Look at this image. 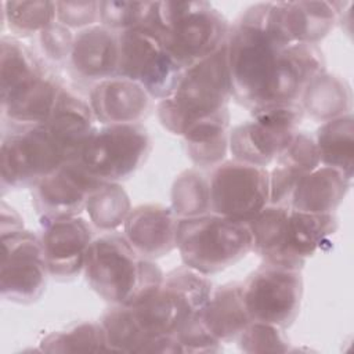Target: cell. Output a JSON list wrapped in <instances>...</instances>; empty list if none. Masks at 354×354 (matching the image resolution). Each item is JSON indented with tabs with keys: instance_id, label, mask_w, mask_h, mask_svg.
I'll list each match as a JSON object with an SVG mask.
<instances>
[{
	"instance_id": "1f68e13d",
	"label": "cell",
	"mask_w": 354,
	"mask_h": 354,
	"mask_svg": "<svg viewBox=\"0 0 354 354\" xmlns=\"http://www.w3.org/2000/svg\"><path fill=\"white\" fill-rule=\"evenodd\" d=\"M3 22L17 36L40 33L57 19V1L12 0L1 3Z\"/></svg>"
},
{
	"instance_id": "4fadbf2b",
	"label": "cell",
	"mask_w": 354,
	"mask_h": 354,
	"mask_svg": "<svg viewBox=\"0 0 354 354\" xmlns=\"http://www.w3.org/2000/svg\"><path fill=\"white\" fill-rule=\"evenodd\" d=\"M348 3L342 1H278L268 3L266 28L281 46L318 44L339 22Z\"/></svg>"
},
{
	"instance_id": "e0dca14e",
	"label": "cell",
	"mask_w": 354,
	"mask_h": 354,
	"mask_svg": "<svg viewBox=\"0 0 354 354\" xmlns=\"http://www.w3.org/2000/svg\"><path fill=\"white\" fill-rule=\"evenodd\" d=\"M178 220L171 207L140 205L131 207L123 224V235L141 256L153 260L176 249Z\"/></svg>"
},
{
	"instance_id": "30bf717a",
	"label": "cell",
	"mask_w": 354,
	"mask_h": 354,
	"mask_svg": "<svg viewBox=\"0 0 354 354\" xmlns=\"http://www.w3.org/2000/svg\"><path fill=\"white\" fill-rule=\"evenodd\" d=\"M119 59L116 76L133 80L156 100L171 94L183 69L173 59L163 41L145 28L118 33Z\"/></svg>"
},
{
	"instance_id": "9c48e42d",
	"label": "cell",
	"mask_w": 354,
	"mask_h": 354,
	"mask_svg": "<svg viewBox=\"0 0 354 354\" xmlns=\"http://www.w3.org/2000/svg\"><path fill=\"white\" fill-rule=\"evenodd\" d=\"M243 283V299L252 321L288 328L296 319L303 296L301 270L264 261Z\"/></svg>"
},
{
	"instance_id": "b9f144b4",
	"label": "cell",
	"mask_w": 354,
	"mask_h": 354,
	"mask_svg": "<svg viewBox=\"0 0 354 354\" xmlns=\"http://www.w3.org/2000/svg\"><path fill=\"white\" fill-rule=\"evenodd\" d=\"M75 35L72 30L59 22H54L39 33V43L43 54L54 61H69Z\"/></svg>"
},
{
	"instance_id": "d590c367",
	"label": "cell",
	"mask_w": 354,
	"mask_h": 354,
	"mask_svg": "<svg viewBox=\"0 0 354 354\" xmlns=\"http://www.w3.org/2000/svg\"><path fill=\"white\" fill-rule=\"evenodd\" d=\"M153 1H98L100 22L113 32L148 28Z\"/></svg>"
},
{
	"instance_id": "3957f363",
	"label": "cell",
	"mask_w": 354,
	"mask_h": 354,
	"mask_svg": "<svg viewBox=\"0 0 354 354\" xmlns=\"http://www.w3.org/2000/svg\"><path fill=\"white\" fill-rule=\"evenodd\" d=\"M232 97L227 40L213 54L184 69L170 95L158 104V118L176 136L194 123L228 109Z\"/></svg>"
},
{
	"instance_id": "7c38bea8",
	"label": "cell",
	"mask_w": 354,
	"mask_h": 354,
	"mask_svg": "<svg viewBox=\"0 0 354 354\" xmlns=\"http://www.w3.org/2000/svg\"><path fill=\"white\" fill-rule=\"evenodd\" d=\"M210 180L212 212L248 223L270 203V171L235 159L217 165Z\"/></svg>"
},
{
	"instance_id": "cb8c5ba5",
	"label": "cell",
	"mask_w": 354,
	"mask_h": 354,
	"mask_svg": "<svg viewBox=\"0 0 354 354\" xmlns=\"http://www.w3.org/2000/svg\"><path fill=\"white\" fill-rule=\"evenodd\" d=\"M351 180L335 167L319 165L299 180L290 207L307 213H333L348 192Z\"/></svg>"
},
{
	"instance_id": "8fae6325",
	"label": "cell",
	"mask_w": 354,
	"mask_h": 354,
	"mask_svg": "<svg viewBox=\"0 0 354 354\" xmlns=\"http://www.w3.org/2000/svg\"><path fill=\"white\" fill-rule=\"evenodd\" d=\"M48 275L40 235L24 228L1 234L0 293L4 300L18 304L36 301Z\"/></svg>"
},
{
	"instance_id": "52a82bcc",
	"label": "cell",
	"mask_w": 354,
	"mask_h": 354,
	"mask_svg": "<svg viewBox=\"0 0 354 354\" xmlns=\"http://www.w3.org/2000/svg\"><path fill=\"white\" fill-rule=\"evenodd\" d=\"M66 160L44 124H8L0 145L1 188H33Z\"/></svg>"
},
{
	"instance_id": "e575fe53",
	"label": "cell",
	"mask_w": 354,
	"mask_h": 354,
	"mask_svg": "<svg viewBox=\"0 0 354 354\" xmlns=\"http://www.w3.org/2000/svg\"><path fill=\"white\" fill-rule=\"evenodd\" d=\"M100 322L104 326L109 351L142 353V348L148 343L130 306L113 304L102 315Z\"/></svg>"
},
{
	"instance_id": "8992f818",
	"label": "cell",
	"mask_w": 354,
	"mask_h": 354,
	"mask_svg": "<svg viewBox=\"0 0 354 354\" xmlns=\"http://www.w3.org/2000/svg\"><path fill=\"white\" fill-rule=\"evenodd\" d=\"M210 293L212 282L206 275L184 266L167 272L152 295L130 307L149 342L156 336L174 335L199 315Z\"/></svg>"
},
{
	"instance_id": "5bb4252c",
	"label": "cell",
	"mask_w": 354,
	"mask_h": 354,
	"mask_svg": "<svg viewBox=\"0 0 354 354\" xmlns=\"http://www.w3.org/2000/svg\"><path fill=\"white\" fill-rule=\"evenodd\" d=\"M100 183L102 181L95 178L79 159L64 162L33 187V205L40 220L79 216Z\"/></svg>"
},
{
	"instance_id": "6da1fadb",
	"label": "cell",
	"mask_w": 354,
	"mask_h": 354,
	"mask_svg": "<svg viewBox=\"0 0 354 354\" xmlns=\"http://www.w3.org/2000/svg\"><path fill=\"white\" fill-rule=\"evenodd\" d=\"M268 3H257L230 26L227 65L232 97L249 109L266 102L282 48L267 32Z\"/></svg>"
},
{
	"instance_id": "60d3db41",
	"label": "cell",
	"mask_w": 354,
	"mask_h": 354,
	"mask_svg": "<svg viewBox=\"0 0 354 354\" xmlns=\"http://www.w3.org/2000/svg\"><path fill=\"white\" fill-rule=\"evenodd\" d=\"M174 336L181 344L183 353H216L221 350V342L209 333L199 315L181 326Z\"/></svg>"
},
{
	"instance_id": "9a60e30c",
	"label": "cell",
	"mask_w": 354,
	"mask_h": 354,
	"mask_svg": "<svg viewBox=\"0 0 354 354\" xmlns=\"http://www.w3.org/2000/svg\"><path fill=\"white\" fill-rule=\"evenodd\" d=\"M40 241L51 277L71 279L84 268L93 242L90 224L79 216L40 220Z\"/></svg>"
},
{
	"instance_id": "ab89813d",
	"label": "cell",
	"mask_w": 354,
	"mask_h": 354,
	"mask_svg": "<svg viewBox=\"0 0 354 354\" xmlns=\"http://www.w3.org/2000/svg\"><path fill=\"white\" fill-rule=\"evenodd\" d=\"M57 21L69 29H84L100 21L98 1H57Z\"/></svg>"
},
{
	"instance_id": "836d02e7",
	"label": "cell",
	"mask_w": 354,
	"mask_h": 354,
	"mask_svg": "<svg viewBox=\"0 0 354 354\" xmlns=\"http://www.w3.org/2000/svg\"><path fill=\"white\" fill-rule=\"evenodd\" d=\"M44 353H98L109 351L105 330L101 322H82L48 333L40 343Z\"/></svg>"
},
{
	"instance_id": "ac0fdd59",
	"label": "cell",
	"mask_w": 354,
	"mask_h": 354,
	"mask_svg": "<svg viewBox=\"0 0 354 354\" xmlns=\"http://www.w3.org/2000/svg\"><path fill=\"white\" fill-rule=\"evenodd\" d=\"M324 72L325 58L318 44L295 43L282 48L272 86L263 104L299 101L306 87Z\"/></svg>"
},
{
	"instance_id": "4dcf8cb0",
	"label": "cell",
	"mask_w": 354,
	"mask_h": 354,
	"mask_svg": "<svg viewBox=\"0 0 354 354\" xmlns=\"http://www.w3.org/2000/svg\"><path fill=\"white\" fill-rule=\"evenodd\" d=\"M130 210V198L119 183H100L86 203L91 223L104 232H112L122 227Z\"/></svg>"
},
{
	"instance_id": "f1b7e54d",
	"label": "cell",
	"mask_w": 354,
	"mask_h": 354,
	"mask_svg": "<svg viewBox=\"0 0 354 354\" xmlns=\"http://www.w3.org/2000/svg\"><path fill=\"white\" fill-rule=\"evenodd\" d=\"M299 102L304 113L326 122L351 112V90L343 77L324 72L306 87Z\"/></svg>"
},
{
	"instance_id": "d4e9b609",
	"label": "cell",
	"mask_w": 354,
	"mask_h": 354,
	"mask_svg": "<svg viewBox=\"0 0 354 354\" xmlns=\"http://www.w3.org/2000/svg\"><path fill=\"white\" fill-rule=\"evenodd\" d=\"M336 228L335 213H307L290 207L286 235L288 259L303 267L304 259L313 256Z\"/></svg>"
},
{
	"instance_id": "74e56055",
	"label": "cell",
	"mask_w": 354,
	"mask_h": 354,
	"mask_svg": "<svg viewBox=\"0 0 354 354\" xmlns=\"http://www.w3.org/2000/svg\"><path fill=\"white\" fill-rule=\"evenodd\" d=\"M275 162L289 165L299 169L304 174L313 171L321 165L315 141L304 131H296L290 144L283 149Z\"/></svg>"
},
{
	"instance_id": "603a6c76",
	"label": "cell",
	"mask_w": 354,
	"mask_h": 354,
	"mask_svg": "<svg viewBox=\"0 0 354 354\" xmlns=\"http://www.w3.org/2000/svg\"><path fill=\"white\" fill-rule=\"evenodd\" d=\"M199 318L218 342H231L252 322L243 299V283L228 282L212 290Z\"/></svg>"
},
{
	"instance_id": "f546056e",
	"label": "cell",
	"mask_w": 354,
	"mask_h": 354,
	"mask_svg": "<svg viewBox=\"0 0 354 354\" xmlns=\"http://www.w3.org/2000/svg\"><path fill=\"white\" fill-rule=\"evenodd\" d=\"M314 141L321 165L335 167L353 178L354 119L351 112L324 122L317 129Z\"/></svg>"
},
{
	"instance_id": "ba28073f",
	"label": "cell",
	"mask_w": 354,
	"mask_h": 354,
	"mask_svg": "<svg viewBox=\"0 0 354 354\" xmlns=\"http://www.w3.org/2000/svg\"><path fill=\"white\" fill-rule=\"evenodd\" d=\"M151 149V137L141 123L104 124L91 134L79 160L100 181L119 183L147 160Z\"/></svg>"
},
{
	"instance_id": "44dd1931",
	"label": "cell",
	"mask_w": 354,
	"mask_h": 354,
	"mask_svg": "<svg viewBox=\"0 0 354 354\" xmlns=\"http://www.w3.org/2000/svg\"><path fill=\"white\" fill-rule=\"evenodd\" d=\"M296 131L250 119L230 131L228 151L235 160L266 167L277 160L290 144Z\"/></svg>"
},
{
	"instance_id": "484cf974",
	"label": "cell",
	"mask_w": 354,
	"mask_h": 354,
	"mask_svg": "<svg viewBox=\"0 0 354 354\" xmlns=\"http://www.w3.org/2000/svg\"><path fill=\"white\" fill-rule=\"evenodd\" d=\"M228 109L191 124L181 136L189 159L199 167H216L224 162L228 153Z\"/></svg>"
},
{
	"instance_id": "5b68a950",
	"label": "cell",
	"mask_w": 354,
	"mask_h": 354,
	"mask_svg": "<svg viewBox=\"0 0 354 354\" xmlns=\"http://www.w3.org/2000/svg\"><path fill=\"white\" fill-rule=\"evenodd\" d=\"M176 248L184 266L209 275L243 259L252 250V232L248 223L210 212L178 220Z\"/></svg>"
},
{
	"instance_id": "7a4b0ae2",
	"label": "cell",
	"mask_w": 354,
	"mask_h": 354,
	"mask_svg": "<svg viewBox=\"0 0 354 354\" xmlns=\"http://www.w3.org/2000/svg\"><path fill=\"white\" fill-rule=\"evenodd\" d=\"M83 271L93 290L118 306L142 301L160 286L165 277L153 260L141 256L118 231L93 239Z\"/></svg>"
},
{
	"instance_id": "d6a6232c",
	"label": "cell",
	"mask_w": 354,
	"mask_h": 354,
	"mask_svg": "<svg viewBox=\"0 0 354 354\" xmlns=\"http://www.w3.org/2000/svg\"><path fill=\"white\" fill-rule=\"evenodd\" d=\"M171 209L178 218L210 213V180L198 169L181 171L171 187Z\"/></svg>"
},
{
	"instance_id": "7bdbcfd3",
	"label": "cell",
	"mask_w": 354,
	"mask_h": 354,
	"mask_svg": "<svg viewBox=\"0 0 354 354\" xmlns=\"http://www.w3.org/2000/svg\"><path fill=\"white\" fill-rule=\"evenodd\" d=\"M24 220L18 214L17 210L10 207L6 202H1L0 205V232H12L17 230L24 228Z\"/></svg>"
},
{
	"instance_id": "277c9868",
	"label": "cell",
	"mask_w": 354,
	"mask_h": 354,
	"mask_svg": "<svg viewBox=\"0 0 354 354\" xmlns=\"http://www.w3.org/2000/svg\"><path fill=\"white\" fill-rule=\"evenodd\" d=\"M184 71L227 40V19L207 1H153L148 28Z\"/></svg>"
},
{
	"instance_id": "83f0119b",
	"label": "cell",
	"mask_w": 354,
	"mask_h": 354,
	"mask_svg": "<svg viewBox=\"0 0 354 354\" xmlns=\"http://www.w3.org/2000/svg\"><path fill=\"white\" fill-rule=\"evenodd\" d=\"M48 68L19 39L3 36L0 40V100L24 88Z\"/></svg>"
},
{
	"instance_id": "d6986e66",
	"label": "cell",
	"mask_w": 354,
	"mask_h": 354,
	"mask_svg": "<svg viewBox=\"0 0 354 354\" xmlns=\"http://www.w3.org/2000/svg\"><path fill=\"white\" fill-rule=\"evenodd\" d=\"M95 116L88 100L64 84L51 116L44 123L68 160L79 159L80 152L95 131Z\"/></svg>"
},
{
	"instance_id": "ffe728a7",
	"label": "cell",
	"mask_w": 354,
	"mask_h": 354,
	"mask_svg": "<svg viewBox=\"0 0 354 354\" xmlns=\"http://www.w3.org/2000/svg\"><path fill=\"white\" fill-rule=\"evenodd\" d=\"M118 59V32L100 24L75 33L69 64L77 76L95 83L116 76Z\"/></svg>"
},
{
	"instance_id": "4316f807",
	"label": "cell",
	"mask_w": 354,
	"mask_h": 354,
	"mask_svg": "<svg viewBox=\"0 0 354 354\" xmlns=\"http://www.w3.org/2000/svg\"><path fill=\"white\" fill-rule=\"evenodd\" d=\"M289 212L290 206L288 205L268 203L248 221L252 232V250L261 256L264 261L282 263L301 270V266L292 263L286 256Z\"/></svg>"
},
{
	"instance_id": "7402d4cb",
	"label": "cell",
	"mask_w": 354,
	"mask_h": 354,
	"mask_svg": "<svg viewBox=\"0 0 354 354\" xmlns=\"http://www.w3.org/2000/svg\"><path fill=\"white\" fill-rule=\"evenodd\" d=\"M64 83L51 69L1 100V118L8 124H44L53 113Z\"/></svg>"
},
{
	"instance_id": "f35d334b",
	"label": "cell",
	"mask_w": 354,
	"mask_h": 354,
	"mask_svg": "<svg viewBox=\"0 0 354 354\" xmlns=\"http://www.w3.org/2000/svg\"><path fill=\"white\" fill-rule=\"evenodd\" d=\"M250 112L253 120H257L268 126L289 130H296L297 124H300L304 115V111L299 101L263 104L250 108Z\"/></svg>"
},
{
	"instance_id": "8d00e7d4",
	"label": "cell",
	"mask_w": 354,
	"mask_h": 354,
	"mask_svg": "<svg viewBox=\"0 0 354 354\" xmlns=\"http://www.w3.org/2000/svg\"><path fill=\"white\" fill-rule=\"evenodd\" d=\"M238 346L245 353H286L289 340L283 328L272 324L252 321L236 337Z\"/></svg>"
},
{
	"instance_id": "2e32d148",
	"label": "cell",
	"mask_w": 354,
	"mask_h": 354,
	"mask_svg": "<svg viewBox=\"0 0 354 354\" xmlns=\"http://www.w3.org/2000/svg\"><path fill=\"white\" fill-rule=\"evenodd\" d=\"M152 100L142 86L120 76L94 83L88 93L93 113L102 126L140 123L149 115Z\"/></svg>"
}]
</instances>
